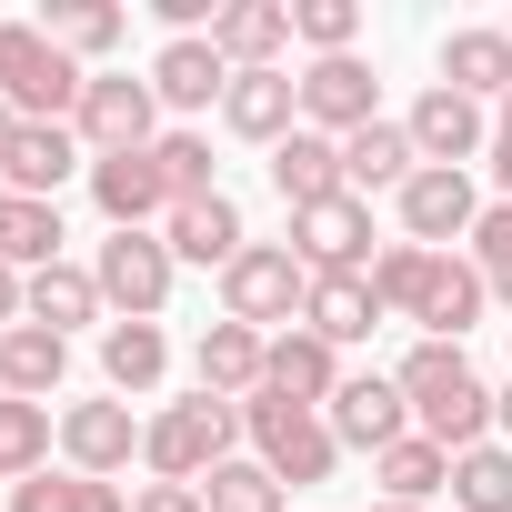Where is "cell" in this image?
<instances>
[{
	"mask_svg": "<svg viewBox=\"0 0 512 512\" xmlns=\"http://www.w3.org/2000/svg\"><path fill=\"white\" fill-rule=\"evenodd\" d=\"M392 382H402V402H412V432H422V442H442V452L492 442V382L472 372V352H462V342H412V352L392 362Z\"/></svg>",
	"mask_w": 512,
	"mask_h": 512,
	"instance_id": "6da1fadb",
	"label": "cell"
},
{
	"mask_svg": "<svg viewBox=\"0 0 512 512\" xmlns=\"http://www.w3.org/2000/svg\"><path fill=\"white\" fill-rule=\"evenodd\" d=\"M241 432H251V462H272V482L282 492H312V482H332V462H342V442H332V422L322 412H302L292 392H251L241 402Z\"/></svg>",
	"mask_w": 512,
	"mask_h": 512,
	"instance_id": "7a4b0ae2",
	"label": "cell"
},
{
	"mask_svg": "<svg viewBox=\"0 0 512 512\" xmlns=\"http://www.w3.org/2000/svg\"><path fill=\"white\" fill-rule=\"evenodd\" d=\"M231 442H241V402L191 392V402H161V412H151L141 462H151V482H211V472L231 462Z\"/></svg>",
	"mask_w": 512,
	"mask_h": 512,
	"instance_id": "3957f363",
	"label": "cell"
},
{
	"mask_svg": "<svg viewBox=\"0 0 512 512\" xmlns=\"http://www.w3.org/2000/svg\"><path fill=\"white\" fill-rule=\"evenodd\" d=\"M91 91V71L41 31V21H0V101H11L21 121H71Z\"/></svg>",
	"mask_w": 512,
	"mask_h": 512,
	"instance_id": "277c9868",
	"label": "cell"
},
{
	"mask_svg": "<svg viewBox=\"0 0 512 512\" xmlns=\"http://www.w3.org/2000/svg\"><path fill=\"white\" fill-rule=\"evenodd\" d=\"M312 302V272L292 262V241H251L241 262L221 272V322H251V332H292Z\"/></svg>",
	"mask_w": 512,
	"mask_h": 512,
	"instance_id": "5b68a950",
	"label": "cell"
},
{
	"mask_svg": "<svg viewBox=\"0 0 512 512\" xmlns=\"http://www.w3.org/2000/svg\"><path fill=\"white\" fill-rule=\"evenodd\" d=\"M91 282H101L111 322H161L181 262H171V241H161V231H111V241H101V262H91Z\"/></svg>",
	"mask_w": 512,
	"mask_h": 512,
	"instance_id": "8992f818",
	"label": "cell"
},
{
	"mask_svg": "<svg viewBox=\"0 0 512 512\" xmlns=\"http://www.w3.org/2000/svg\"><path fill=\"white\" fill-rule=\"evenodd\" d=\"M71 131H81L91 161H111V151H151V141H161V101H151V81H131V71H91Z\"/></svg>",
	"mask_w": 512,
	"mask_h": 512,
	"instance_id": "52a82bcc",
	"label": "cell"
},
{
	"mask_svg": "<svg viewBox=\"0 0 512 512\" xmlns=\"http://www.w3.org/2000/svg\"><path fill=\"white\" fill-rule=\"evenodd\" d=\"M402 131H412L422 171H472V161L492 151V121H482V101H462L452 81H432V91L402 111Z\"/></svg>",
	"mask_w": 512,
	"mask_h": 512,
	"instance_id": "ba28073f",
	"label": "cell"
},
{
	"mask_svg": "<svg viewBox=\"0 0 512 512\" xmlns=\"http://www.w3.org/2000/svg\"><path fill=\"white\" fill-rule=\"evenodd\" d=\"M362 121H382V81H372V61H362V51H342V61H312V71H302V131H322V141H352Z\"/></svg>",
	"mask_w": 512,
	"mask_h": 512,
	"instance_id": "9c48e42d",
	"label": "cell"
},
{
	"mask_svg": "<svg viewBox=\"0 0 512 512\" xmlns=\"http://www.w3.org/2000/svg\"><path fill=\"white\" fill-rule=\"evenodd\" d=\"M392 211H402V241H422V251H452V241H472V221H482V191H472V171H412V181L392 191Z\"/></svg>",
	"mask_w": 512,
	"mask_h": 512,
	"instance_id": "30bf717a",
	"label": "cell"
},
{
	"mask_svg": "<svg viewBox=\"0 0 512 512\" xmlns=\"http://www.w3.org/2000/svg\"><path fill=\"white\" fill-rule=\"evenodd\" d=\"M141 412L121 402V392H101V402H71L61 412V452H71V472H91V482H121L131 472V452H141Z\"/></svg>",
	"mask_w": 512,
	"mask_h": 512,
	"instance_id": "8fae6325",
	"label": "cell"
},
{
	"mask_svg": "<svg viewBox=\"0 0 512 512\" xmlns=\"http://www.w3.org/2000/svg\"><path fill=\"white\" fill-rule=\"evenodd\" d=\"M292 262L322 282V272H372V201H312L292 211Z\"/></svg>",
	"mask_w": 512,
	"mask_h": 512,
	"instance_id": "7c38bea8",
	"label": "cell"
},
{
	"mask_svg": "<svg viewBox=\"0 0 512 512\" xmlns=\"http://www.w3.org/2000/svg\"><path fill=\"white\" fill-rule=\"evenodd\" d=\"M221 131L282 151V141L302 131V71H231V91H221Z\"/></svg>",
	"mask_w": 512,
	"mask_h": 512,
	"instance_id": "4fadbf2b",
	"label": "cell"
},
{
	"mask_svg": "<svg viewBox=\"0 0 512 512\" xmlns=\"http://www.w3.org/2000/svg\"><path fill=\"white\" fill-rule=\"evenodd\" d=\"M322 422H332V442H342V452H392V442L412 432V402H402V382H392V372H352V382L332 392V412H322Z\"/></svg>",
	"mask_w": 512,
	"mask_h": 512,
	"instance_id": "5bb4252c",
	"label": "cell"
},
{
	"mask_svg": "<svg viewBox=\"0 0 512 512\" xmlns=\"http://www.w3.org/2000/svg\"><path fill=\"white\" fill-rule=\"evenodd\" d=\"M91 181V151H81V131L71 121H21V141H11V161H0V181H11V201H61V181Z\"/></svg>",
	"mask_w": 512,
	"mask_h": 512,
	"instance_id": "9a60e30c",
	"label": "cell"
},
{
	"mask_svg": "<svg viewBox=\"0 0 512 512\" xmlns=\"http://www.w3.org/2000/svg\"><path fill=\"white\" fill-rule=\"evenodd\" d=\"M91 201H101L111 231H151V221H171V181H161L151 151H111V161H91Z\"/></svg>",
	"mask_w": 512,
	"mask_h": 512,
	"instance_id": "2e32d148",
	"label": "cell"
},
{
	"mask_svg": "<svg viewBox=\"0 0 512 512\" xmlns=\"http://www.w3.org/2000/svg\"><path fill=\"white\" fill-rule=\"evenodd\" d=\"M262 362H272V332H251V322H211L191 342V382L211 402H251V392H262Z\"/></svg>",
	"mask_w": 512,
	"mask_h": 512,
	"instance_id": "e0dca14e",
	"label": "cell"
},
{
	"mask_svg": "<svg viewBox=\"0 0 512 512\" xmlns=\"http://www.w3.org/2000/svg\"><path fill=\"white\" fill-rule=\"evenodd\" d=\"M482 312H492V282L472 272V251H432V282H422V302H412L422 342H462Z\"/></svg>",
	"mask_w": 512,
	"mask_h": 512,
	"instance_id": "ac0fdd59",
	"label": "cell"
},
{
	"mask_svg": "<svg viewBox=\"0 0 512 512\" xmlns=\"http://www.w3.org/2000/svg\"><path fill=\"white\" fill-rule=\"evenodd\" d=\"M161 241H171V262H201V272H231L241 251H251V231H241V201H231V191L181 201V211L161 221Z\"/></svg>",
	"mask_w": 512,
	"mask_h": 512,
	"instance_id": "d6986e66",
	"label": "cell"
},
{
	"mask_svg": "<svg viewBox=\"0 0 512 512\" xmlns=\"http://www.w3.org/2000/svg\"><path fill=\"white\" fill-rule=\"evenodd\" d=\"M262 382H272V392H292L302 412H332V392H342L352 372H342V352H332L322 332H302V322H292V332H272V362H262Z\"/></svg>",
	"mask_w": 512,
	"mask_h": 512,
	"instance_id": "ffe728a7",
	"label": "cell"
},
{
	"mask_svg": "<svg viewBox=\"0 0 512 512\" xmlns=\"http://www.w3.org/2000/svg\"><path fill=\"white\" fill-rule=\"evenodd\" d=\"M211 51H221L231 71H282V51H292V0H231V11L211 21Z\"/></svg>",
	"mask_w": 512,
	"mask_h": 512,
	"instance_id": "44dd1931",
	"label": "cell"
},
{
	"mask_svg": "<svg viewBox=\"0 0 512 512\" xmlns=\"http://www.w3.org/2000/svg\"><path fill=\"white\" fill-rule=\"evenodd\" d=\"M141 81H151V101H161V111H221L231 61H221L211 41H161V61H151Z\"/></svg>",
	"mask_w": 512,
	"mask_h": 512,
	"instance_id": "7402d4cb",
	"label": "cell"
},
{
	"mask_svg": "<svg viewBox=\"0 0 512 512\" xmlns=\"http://www.w3.org/2000/svg\"><path fill=\"white\" fill-rule=\"evenodd\" d=\"M302 332H322L332 352L372 342V332H382V302H372V272H322V282H312V302H302Z\"/></svg>",
	"mask_w": 512,
	"mask_h": 512,
	"instance_id": "603a6c76",
	"label": "cell"
},
{
	"mask_svg": "<svg viewBox=\"0 0 512 512\" xmlns=\"http://www.w3.org/2000/svg\"><path fill=\"white\" fill-rule=\"evenodd\" d=\"M412 171H422V151H412V131H402V121H362V131L342 141V181H352V201L402 191Z\"/></svg>",
	"mask_w": 512,
	"mask_h": 512,
	"instance_id": "cb8c5ba5",
	"label": "cell"
},
{
	"mask_svg": "<svg viewBox=\"0 0 512 512\" xmlns=\"http://www.w3.org/2000/svg\"><path fill=\"white\" fill-rule=\"evenodd\" d=\"M161 372H171V332H161V322H101V382H111L121 402L161 392Z\"/></svg>",
	"mask_w": 512,
	"mask_h": 512,
	"instance_id": "d4e9b609",
	"label": "cell"
},
{
	"mask_svg": "<svg viewBox=\"0 0 512 512\" xmlns=\"http://www.w3.org/2000/svg\"><path fill=\"white\" fill-rule=\"evenodd\" d=\"M442 81H452L462 101H512V21H502V31H492V21H482V31H452V41H442Z\"/></svg>",
	"mask_w": 512,
	"mask_h": 512,
	"instance_id": "484cf974",
	"label": "cell"
},
{
	"mask_svg": "<svg viewBox=\"0 0 512 512\" xmlns=\"http://www.w3.org/2000/svg\"><path fill=\"white\" fill-rule=\"evenodd\" d=\"M61 372H71V342H61V332H41V322H11V332H0V392H11V402H51Z\"/></svg>",
	"mask_w": 512,
	"mask_h": 512,
	"instance_id": "4316f807",
	"label": "cell"
},
{
	"mask_svg": "<svg viewBox=\"0 0 512 512\" xmlns=\"http://www.w3.org/2000/svg\"><path fill=\"white\" fill-rule=\"evenodd\" d=\"M272 191L292 201V211H312V201H342L352 181H342V141H322V131H292L282 151H272Z\"/></svg>",
	"mask_w": 512,
	"mask_h": 512,
	"instance_id": "83f0119b",
	"label": "cell"
},
{
	"mask_svg": "<svg viewBox=\"0 0 512 512\" xmlns=\"http://www.w3.org/2000/svg\"><path fill=\"white\" fill-rule=\"evenodd\" d=\"M21 322H41V332H81V322H111V302H101V282L81 272V262H51V272H31V312Z\"/></svg>",
	"mask_w": 512,
	"mask_h": 512,
	"instance_id": "f1b7e54d",
	"label": "cell"
},
{
	"mask_svg": "<svg viewBox=\"0 0 512 512\" xmlns=\"http://www.w3.org/2000/svg\"><path fill=\"white\" fill-rule=\"evenodd\" d=\"M41 31L91 71V61H111L121 51V31H131V11H121V0H51V11H41Z\"/></svg>",
	"mask_w": 512,
	"mask_h": 512,
	"instance_id": "f546056e",
	"label": "cell"
},
{
	"mask_svg": "<svg viewBox=\"0 0 512 512\" xmlns=\"http://www.w3.org/2000/svg\"><path fill=\"white\" fill-rule=\"evenodd\" d=\"M372 482H382V502H432V492H452V452L402 432L392 452H372Z\"/></svg>",
	"mask_w": 512,
	"mask_h": 512,
	"instance_id": "4dcf8cb0",
	"label": "cell"
},
{
	"mask_svg": "<svg viewBox=\"0 0 512 512\" xmlns=\"http://www.w3.org/2000/svg\"><path fill=\"white\" fill-rule=\"evenodd\" d=\"M51 442H61V412L51 402H11V392H0V482L51 472Z\"/></svg>",
	"mask_w": 512,
	"mask_h": 512,
	"instance_id": "1f68e13d",
	"label": "cell"
},
{
	"mask_svg": "<svg viewBox=\"0 0 512 512\" xmlns=\"http://www.w3.org/2000/svg\"><path fill=\"white\" fill-rule=\"evenodd\" d=\"M11 512H131V492L91 482V472H31V482H11Z\"/></svg>",
	"mask_w": 512,
	"mask_h": 512,
	"instance_id": "d6a6232c",
	"label": "cell"
},
{
	"mask_svg": "<svg viewBox=\"0 0 512 512\" xmlns=\"http://www.w3.org/2000/svg\"><path fill=\"white\" fill-rule=\"evenodd\" d=\"M61 241H71V231H61V201H11V231H0V262H11V272L31 282V272H51V262H61Z\"/></svg>",
	"mask_w": 512,
	"mask_h": 512,
	"instance_id": "836d02e7",
	"label": "cell"
},
{
	"mask_svg": "<svg viewBox=\"0 0 512 512\" xmlns=\"http://www.w3.org/2000/svg\"><path fill=\"white\" fill-rule=\"evenodd\" d=\"M452 502H462V512H512V442L452 452Z\"/></svg>",
	"mask_w": 512,
	"mask_h": 512,
	"instance_id": "e575fe53",
	"label": "cell"
},
{
	"mask_svg": "<svg viewBox=\"0 0 512 512\" xmlns=\"http://www.w3.org/2000/svg\"><path fill=\"white\" fill-rule=\"evenodd\" d=\"M201 512H292V492L272 482V462H241V452H231V462L201 482Z\"/></svg>",
	"mask_w": 512,
	"mask_h": 512,
	"instance_id": "d590c367",
	"label": "cell"
},
{
	"mask_svg": "<svg viewBox=\"0 0 512 512\" xmlns=\"http://www.w3.org/2000/svg\"><path fill=\"white\" fill-rule=\"evenodd\" d=\"M151 161H161V181H171V211L221 191V181H211V131H161V141H151Z\"/></svg>",
	"mask_w": 512,
	"mask_h": 512,
	"instance_id": "8d00e7d4",
	"label": "cell"
},
{
	"mask_svg": "<svg viewBox=\"0 0 512 512\" xmlns=\"http://www.w3.org/2000/svg\"><path fill=\"white\" fill-rule=\"evenodd\" d=\"M292 41H302L312 61H342V51L362 41V0H292Z\"/></svg>",
	"mask_w": 512,
	"mask_h": 512,
	"instance_id": "74e56055",
	"label": "cell"
},
{
	"mask_svg": "<svg viewBox=\"0 0 512 512\" xmlns=\"http://www.w3.org/2000/svg\"><path fill=\"white\" fill-rule=\"evenodd\" d=\"M422 282H432V251H422V241H382V251H372V302H382V312L412 322Z\"/></svg>",
	"mask_w": 512,
	"mask_h": 512,
	"instance_id": "f35d334b",
	"label": "cell"
},
{
	"mask_svg": "<svg viewBox=\"0 0 512 512\" xmlns=\"http://www.w3.org/2000/svg\"><path fill=\"white\" fill-rule=\"evenodd\" d=\"M472 272L492 282V302H512V201H482V221H472Z\"/></svg>",
	"mask_w": 512,
	"mask_h": 512,
	"instance_id": "ab89813d",
	"label": "cell"
},
{
	"mask_svg": "<svg viewBox=\"0 0 512 512\" xmlns=\"http://www.w3.org/2000/svg\"><path fill=\"white\" fill-rule=\"evenodd\" d=\"M131 512H201V482H141Z\"/></svg>",
	"mask_w": 512,
	"mask_h": 512,
	"instance_id": "60d3db41",
	"label": "cell"
},
{
	"mask_svg": "<svg viewBox=\"0 0 512 512\" xmlns=\"http://www.w3.org/2000/svg\"><path fill=\"white\" fill-rule=\"evenodd\" d=\"M21 312H31V282H21V272H11V262H0V332H11V322H21Z\"/></svg>",
	"mask_w": 512,
	"mask_h": 512,
	"instance_id": "b9f144b4",
	"label": "cell"
},
{
	"mask_svg": "<svg viewBox=\"0 0 512 512\" xmlns=\"http://www.w3.org/2000/svg\"><path fill=\"white\" fill-rule=\"evenodd\" d=\"M492 432H502V442H512V382H502V392H492Z\"/></svg>",
	"mask_w": 512,
	"mask_h": 512,
	"instance_id": "7bdbcfd3",
	"label": "cell"
},
{
	"mask_svg": "<svg viewBox=\"0 0 512 512\" xmlns=\"http://www.w3.org/2000/svg\"><path fill=\"white\" fill-rule=\"evenodd\" d=\"M11 141H21V111H11V101H0V161H11Z\"/></svg>",
	"mask_w": 512,
	"mask_h": 512,
	"instance_id": "ee69618b",
	"label": "cell"
},
{
	"mask_svg": "<svg viewBox=\"0 0 512 512\" xmlns=\"http://www.w3.org/2000/svg\"><path fill=\"white\" fill-rule=\"evenodd\" d=\"M372 512H432V502H372Z\"/></svg>",
	"mask_w": 512,
	"mask_h": 512,
	"instance_id": "f6af8a7d",
	"label": "cell"
},
{
	"mask_svg": "<svg viewBox=\"0 0 512 512\" xmlns=\"http://www.w3.org/2000/svg\"><path fill=\"white\" fill-rule=\"evenodd\" d=\"M0 231H11V181H0Z\"/></svg>",
	"mask_w": 512,
	"mask_h": 512,
	"instance_id": "bcb514c9",
	"label": "cell"
},
{
	"mask_svg": "<svg viewBox=\"0 0 512 512\" xmlns=\"http://www.w3.org/2000/svg\"><path fill=\"white\" fill-rule=\"evenodd\" d=\"M492 131H502V141H512V101H502V121H492Z\"/></svg>",
	"mask_w": 512,
	"mask_h": 512,
	"instance_id": "7dc6e473",
	"label": "cell"
}]
</instances>
